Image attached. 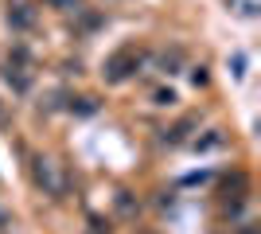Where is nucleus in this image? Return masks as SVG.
<instances>
[{"mask_svg": "<svg viewBox=\"0 0 261 234\" xmlns=\"http://www.w3.org/2000/svg\"><path fill=\"white\" fill-rule=\"evenodd\" d=\"M35 176H39V184H47V188L55 191V176H51V168H47V160H39V168H35Z\"/></svg>", "mask_w": 261, "mask_h": 234, "instance_id": "7ed1b4c3", "label": "nucleus"}, {"mask_svg": "<svg viewBox=\"0 0 261 234\" xmlns=\"http://www.w3.org/2000/svg\"><path fill=\"white\" fill-rule=\"evenodd\" d=\"M137 67H141V55L121 51V55H113V59L106 63V78H109V82H125V78H129Z\"/></svg>", "mask_w": 261, "mask_h": 234, "instance_id": "f257e3e1", "label": "nucleus"}, {"mask_svg": "<svg viewBox=\"0 0 261 234\" xmlns=\"http://www.w3.org/2000/svg\"><path fill=\"white\" fill-rule=\"evenodd\" d=\"M8 23L16 28V32H23V28H32V23H35V12L28 8V4H16V8L8 12Z\"/></svg>", "mask_w": 261, "mask_h": 234, "instance_id": "f03ea898", "label": "nucleus"}]
</instances>
